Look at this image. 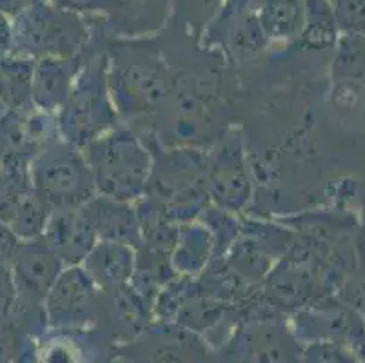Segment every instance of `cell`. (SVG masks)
Masks as SVG:
<instances>
[{"mask_svg":"<svg viewBox=\"0 0 365 363\" xmlns=\"http://www.w3.org/2000/svg\"><path fill=\"white\" fill-rule=\"evenodd\" d=\"M82 68L81 55L68 56H46L35 60L31 80V100L36 111L56 115L66 104L76 75Z\"/></svg>","mask_w":365,"mask_h":363,"instance_id":"obj_9","label":"cell"},{"mask_svg":"<svg viewBox=\"0 0 365 363\" xmlns=\"http://www.w3.org/2000/svg\"><path fill=\"white\" fill-rule=\"evenodd\" d=\"M108 55H95L82 62L66 104L56 113L61 138L84 148L89 142L117 128L118 111L108 84Z\"/></svg>","mask_w":365,"mask_h":363,"instance_id":"obj_2","label":"cell"},{"mask_svg":"<svg viewBox=\"0 0 365 363\" xmlns=\"http://www.w3.org/2000/svg\"><path fill=\"white\" fill-rule=\"evenodd\" d=\"M102 289L82 265H66L44 298L46 325L51 329H81L95 322Z\"/></svg>","mask_w":365,"mask_h":363,"instance_id":"obj_6","label":"cell"},{"mask_svg":"<svg viewBox=\"0 0 365 363\" xmlns=\"http://www.w3.org/2000/svg\"><path fill=\"white\" fill-rule=\"evenodd\" d=\"M13 53V22L0 11V55Z\"/></svg>","mask_w":365,"mask_h":363,"instance_id":"obj_27","label":"cell"},{"mask_svg":"<svg viewBox=\"0 0 365 363\" xmlns=\"http://www.w3.org/2000/svg\"><path fill=\"white\" fill-rule=\"evenodd\" d=\"M35 58L16 53L0 55V96L16 115L35 111L31 100V80Z\"/></svg>","mask_w":365,"mask_h":363,"instance_id":"obj_14","label":"cell"},{"mask_svg":"<svg viewBox=\"0 0 365 363\" xmlns=\"http://www.w3.org/2000/svg\"><path fill=\"white\" fill-rule=\"evenodd\" d=\"M207 188L209 196L217 208L231 213L244 209L249 202L251 185L240 151L235 148H225L218 155L207 178Z\"/></svg>","mask_w":365,"mask_h":363,"instance_id":"obj_12","label":"cell"},{"mask_svg":"<svg viewBox=\"0 0 365 363\" xmlns=\"http://www.w3.org/2000/svg\"><path fill=\"white\" fill-rule=\"evenodd\" d=\"M15 287V305L21 312H44V298L66 267L42 238L19 240L8 262Z\"/></svg>","mask_w":365,"mask_h":363,"instance_id":"obj_7","label":"cell"},{"mask_svg":"<svg viewBox=\"0 0 365 363\" xmlns=\"http://www.w3.org/2000/svg\"><path fill=\"white\" fill-rule=\"evenodd\" d=\"M66 9H82V11H93V9H104L111 4V0H61Z\"/></svg>","mask_w":365,"mask_h":363,"instance_id":"obj_28","label":"cell"},{"mask_svg":"<svg viewBox=\"0 0 365 363\" xmlns=\"http://www.w3.org/2000/svg\"><path fill=\"white\" fill-rule=\"evenodd\" d=\"M91 169L97 195L137 202L144 198L153 173L151 153L140 138L122 128H113L82 148Z\"/></svg>","mask_w":365,"mask_h":363,"instance_id":"obj_1","label":"cell"},{"mask_svg":"<svg viewBox=\"0 0 365 363\" xmlns=\"http://www.w3.org/2000/svg\"><path fill=\"white\" fill-rule=\"evenodd\" d=\"M333 8L340 33L365 36V0H334Z\"/></svg>","mask_w":365,"mask_h":363,"instance_id":"obj_23","label":"cell"},{"mask_svg":"<svg viewBox=\"0 0 365 363\" xmlns=\"http://www.w3.org/2000/svg\"><path fill=\"white\" fill-rule=\"evenodd\" d=\"M334 51L333 73L338 80L353 82L365 76V36L340 33Z\"/></svg>","mask_w":365,"mask_h":363,"instance_id":"obj_20","label":"cell"},{"mask_svg":"<svg viewBox=\"0 0 365 363\" xmlns=\"http://www.w3.org/2000/svg\"><path fill=\"white\" fill-rule=\"evenodd\" d=\"M257 16L267 40H297L305 24V0H264Z\"/></svg>","mask_w":365,"mask_h":363,"instance_id":"obj_17","label":"cell"},{"mask_svg":"<svg viewBox=\"0 0 365 363\" xmlns=\"http://www.w3.org/2000/svg\"><path fill=\"white\" fill-rule=\"evenodd\" d=\"M265 295L280 307H302L311 295V280L300 265L280 262L265 275Z\"/></svg>","mask_w":365,"mask_h":363,"instance_id":"obj_15","label":"cell"},{"mask_svg":"<svg viewBox=\"0 0 365 363\" xmlns=\"http://www.w3.org/2000/svg\"><path fill=\"white\" fill-rule=\"evenodd\" d=\"M340 36L334 8L329 0H305V24L298 35V44L309 51L334 49Z\"/></svg>","mask_w":365,"mask_h":363,"instance_id":"obj_18","label":"cell"},{"mask_svg":"<svg viewBox=\"0 0 365 363\" xmlns=\"http://www.w3.org/2000/svg\"><path fill=\"white\" fill-rule=\"evenodd\" d=\"M8 113H9L8 106H6V102H4V100H2V96H0V124H2V120H4L6 116H8Z\"/></svg>","mask_w":365,"mask_h":363,"instance_id":"obj_29","label":"cell"},{"mask_svg":"<svg viewBox=\"0 0 365 363\" xmlns=\"http://www.w3.org/2000/svg\"><path fill=\"white\" fill-rule=\"evenodd\" d=\"M81 265L102 291L113 292L131 282L137 269V247L98 240Z\"/></svg>","mask_w":365,"mask_h":363,"instance_id":"obj_11","label":"cell"},{"mask_svg":"<svg viewBox=\"0 0 365 363\" xmlns=\"http://www.w3.org/2000/svg\"><path fill=\"white\" fill-rule=\"evenodd\" d=\"M302 356L307 362H353L351 352L334 339H314V342H307V345L302 351Z\"/></svg>","mask_w":365,"mask_h":363,"instance_id":"obj_24","label":"cell"},{"mask_svg":"<svg viewBox=\"0 0 365 363\" xmlns=\"http://www.w3.org/2000/svg\"><path fill=\"white\" fill-rule=\"evenodd\" d=\"M31 189L51 211L76 209L97 195L84 151L58 138L29 162Z\"/></svg>","mask_w":365,"mask_h":363,"instance_id":"obj_3","label":"cell"},{"mask_svg":"<svg viewBox=\"0 0 365 363\" xmlns=\"http://www.w3.org/2000/svg\"><path fill=\"white\" fill-rule=\"evenodd\" d=\"M213 256L215 240L204 222L202 224L187 222L177 229L171 255H169L173 271L191 278V276L200 275Z\"/></svg>","mask_w":365,"mask_h":363,"instance_id":"obj_13","label":"cell"},{"mask_svg":"<svg viewBox=\"0 0 365 363\" xmlns=\"http://www.w3.org/2000/svg\"><path fill=\"white\" fill-rule=\"evenodd\" d=\"M88 39L82 20L66 8L41 2L13 19V53L29 58L81 55Z\"/></svg>","mask_w":365,"mask_h":363,"instance_id":"obj_4","label":"cell"},{"mask_svg":"<svg viewBox=\"0 0 365 363\" xmlns=\"http://www.w3.org/2000/svg\"><path fill=\"white\" fill-rule=\"evenodd\" d=\"M44 0H0V11L4 13L6 16H19L24 13L26 9L33 8L35 4H41Z\"/></svg>","mask_w":365,"mask_h":363,"instance_id":"obj_26","label":"cell"},{"mask_svg":"<svg viewBox=\"0 0 365 363\" xmlns=\"http://www.w3.org/2000/svg\"><path fill=\"white\" fill-rule=\"evenodd\" d=\"M244 339L247 342H242V344H247L249 347V356H253L255 359H271V362H277V359H285L284 356H289V351L285 349V342L278 331H271L269 325H260L257 327V331L245 332Z\"/></svg>","mask_w":365,"mask_h":363,"instance_id":"obj_22","label":"cell"},{"mask_svg":"<svg viewBox=\"0 0 365 363\" xmlns=\"http://www.w3.org/2000/svg\"><path fill=\"white\" fill-rule=\"evenodd\" d=\"M353 315L347 311H336L333 309H322V311H302L294 318V336L304 338L307 342L314 339H334L338 336L353 332Z\"/></svg>","mask_w":365,"mask_h":363,"instance_id":"obj_19","label":"cell"},{"mask_svg":"<svg viewBox=\"0 0 365 363\" xmlns=\"http://www.w3.org/2000/svg\"><path fill=\"white\" fill-rule=\"evenodd\" d=\"M16 244H19V238L15 236V232L0 220V265H8Z\"/></svg>","mask_w":365,"mask_h":363,"instance_id":"obj_25","label":"cell"},{"mask_svg":"<svg viewBox=\"0 0 365 363\" xmlns=\"http://www.w3.org/2000/svg\"><path fill=\"white\" fill-rule=\"evenodd\" d=\"M49 215H51V209L31 191L13 213L8 225L19 240L41 238L46 224H48Z\"/></svg>","mask_w":365,"mask_h":363,"instance_id":"obj_21","label":"cell"},{"mask_svg":"<svg viewBox=\"0 0 365 363\" xmlns=\"http://www.w3.org/2000/svg\"><path fill=\"white\" fill-rule=\"evenodd\" d=\"M81 209L97 232L98 240L122 242L137 249L144 245L140 218L133 202L95 195Z\"/></svg>","mask_w":365,"mask_h":363,"instance_id":"obj_10","label":"cell"},{"mask_svg":"<svg viewBox=\"0 0 365 363\" xmlns=\"http://www.w3.org/2000/svg\"><path fill=\"white\" fill-rule=\"evenodd\" d=\"M41 238L64 265H81L98 242L97 232L81 208L51 211Z\"/></svg>","mask_w":365,"mask_h":363,"instance_id":"obj_8","label":"cell"},{"mask_svg":"<svg viewBox=\"0 0 365 363\" xmlns=\"http://www.w3.org/2000/svg\"><path fill=\"white\" fill-rule=\"evenodd\" d=\"M28 156L9 151L0 160V220L8 224L22 200L33 191Z\"/></svg>","mask_w":365,"mask_h":363,"instance_id":"obj_16","label":"cell"},{"mask_svg":"<svg viewBox=\"0 0 365 363\" xmlns=\"http://www.w3.org/2000/svg\"><path fill=\"white\" fill-rule=\"evenodd\" d=\"M108 84L118 115H140L160 108L169 95L168 73L160 60L131 53L109 60Z\"/></svg>","mask_w":365,"mask_h":363,"instance_id":"obj_5","label":"cell"}]
</instances>
